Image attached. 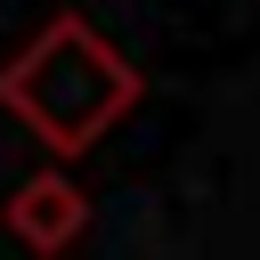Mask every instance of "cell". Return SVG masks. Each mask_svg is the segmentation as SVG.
Instances as JSON below:
<instances>
[{"mask_svg":"<svg viewBox=\"0 0 260 260\" xmlns=\"http://www.w3.org/2000/svg\"><path fill=\"white\" fill-rule=\"evenodd\" d=\"M138 65L89 24V16H49L8 65H0V106L57 154V162H73V154H89L130 106H138Z\"/></svg>","mask_w":260,"mask_h":260,"instance_id":"obj_1","label":"cell"},{"mask_svg":"<svg viewBox=\"0 0 260 260\" xmlns=\"http://www.w3.org/2000/svg\"><path fill=\"white\" fill-rule=\"evenodd\" d=\"M8 236L32 252V260H57V252H73L81 244V228H89V195L73 187V171L65 162H49V171H32V179H16V195H8Z\"/></svg>","mask_w":260,"mask_h":260,"instance_id":"obj_2","label":"cell"}]
</instances>
